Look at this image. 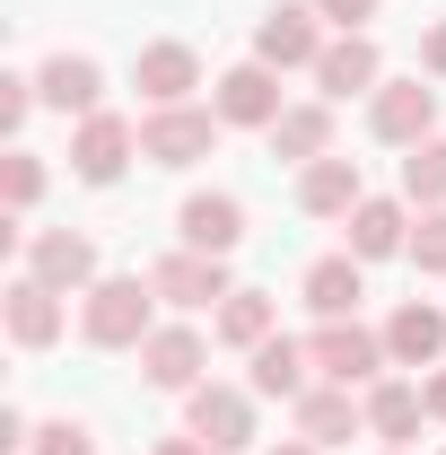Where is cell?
Instances as JSON below:
<instances>
[{
    "instance_id": "cell-1",
    "label": "cell",
    "mask_w": 446,
    "mask_h": 455,
    "mask_svg": "<svg viewBox=\"0 0 446 455\" xmlns=\"http://www.w3.org/2000/svg\"><path fill=\"white\" fill-rule=\"evenodd\" d=\"M149 307H158V289H149V281H97V289H88V307H79V333L97 341V350H140V341L158 333Z\"/></svg>"
},
{
    "instance_id": "cell-2",
    "label": "cell",
    "mask_w": 446,
    "mask_h": 455,
    "mask_svg": "<svg viewBox=\"0 0 446 455\" xmlns=\"http://www.w3.org/2000/svg\"><path fill=\"white\" fill-rule=\"evenodd\" d=\"M211 149H219V114H202V106H158L140 123V158L149 167H193Z\"/></svg>"
},
{
    "instance_id": "cell-3",
    "label": "cell",
    "mask_w": 446,
    "mask_h": 455,
    "mask_svg": "<svg viewBox=\"0 0 446 455\" xmlns=\"http://www.w3.org/2000/svg\"><path fill=\"white\" fill-rule=\"evenodd\" d=\"M307 359H315V377H324V386H368L394 350H386V333H368V324H350V315H341V324H324V333L307 341Z\"/></svg>"
},
{
    "instance_id": "cell-4",
    "label": "cell",
    "mask_w": 446,
    "mask_h": 455,
    "mask_svg": "<svg viewBox=\"0 0 446 455\" xmlns=\"http://www.w3.org/2000/svg\"><path fill=\"white\" fill-rule=\"evenodd\" d=\"M429 123H438V88H420V79H386V88L368 97V132L394 140V149H420Z\"/></svg>"
},
{
    "instance_id": "cell-5",
    "label": "cell",
    "mask_w": 446,
    "mask_h": 455,
    "mask_svg": "<svg viewBox=\"0 0 446 455\" xmlns=\"http://www.w3.org/2000/svg\"><path fill=\"white\" fill-rule=\"evenodd\" d=\"M211 114H219V123H245V132H272L280 114V70L272 61H236V70H227L219 79V97H211Z\"/></svg>"
},
{
    "instance_id": "cell-6",
    "label": "cell",
    "mask_w": 446,
    "mask_h": 455,
    "mask_svg": "<svg viewBox=\"0 0 446 455\" xmlns=\"http://www.w3.org/2000/svg\"><path fill=\"white\" fill-rule=\"evenodd\" d=\"M149 289H158L167 307H227V298H236V289H227V254H193V245L167 254V263L149 272Z\"/></svg>"
},
{
    "instance_id": "cell-7",
    "label": "cell",
    "mask_w": 446,
    "mask_h": 455,
    "mask_svg": "<svg viewBox=\"0 0 446 455\" xmlns=\"http://www.w3.org/2000/svg\"><path fill=\"white\" fill-rule=\"evenodd\" d=\"M131 158H140V123H123V114H88L79 140H70V167L88 175V184H114Z\"/></svg>"
},
{
    "instance_id": "cell-8",
    "label": "cell",
    "mask_w": 446,
    "mask_h": 455,
    "mask_svg": "<svg viewBox=\"0 0 446 455\" xmlns=\"http://www.w3.org/2000/svg\"><path fill=\"white\" fill-rule=\"evenodd\" d=\"M27 272L44 289H97V245L88 236H70V228H44V236H27Z\"/></svg>"
},
{
    "instance_id": "cell-9",
    "label": "cell",
    "mask_w": 446,
    "mask_h": 455,
    "mask_svg": "<svg viewBox=\"0 0 446 455\" xmlns=\"http://www.w3.org/2000/svg\"><path fill=\"white\" fill-rule=\"evenodd\" d=\"M315 53H324L315 9H289V0H280L272 18L254 27V61H272V70H315Z\"/></svg>"
},
{
    "instance_id": "cell-10",
    "label": "cell",
    "mask_w": 446,
    "mask_h": 455,
    "mask_svg": "<svg viewBox=\"0 0 446 455\" xmlns=\"http://www.w3.org/2000/svg\"><path fill=\"white\" fill-rule=\"evenodd\" d=\"M202 359H211V350H202L193 324H167V333L140 341V377H149V386H167V395H193V386H202Z\"/></svg>"
},
{
    "instance_id": "cell-11",
    "label": "cell",
    "mask_w": 446,
    "mask_h": 455,
    "mask_svg": "<svg viewBox=\"0 0 446 455\" xmlns=\"http://www.w3.org/2000/svg\"><path fill=\"white\" fill-rule=\"evenodd\" d=\"M131 79H140V97H149V114H158V106H184V97L202 88V53H193V44H140V61H131Z\"/></svg>"
},
{
    "instance_id": "cell-12",
    "label": "cell",
    "mask_w": 446,
    "mask_h": 455,
    "mask_svg": "<svg viewBox=\"0 0 446 455\" xmlns=\"http://www.w3.org/2000/svg\"><path fill=\"white\" fill-rule=\"evenodd\" d=\"M175 228H184L193 254H236V245H245V202H236V193H193V202L175 211Z\"/></svg>"
},
{
    "instance_id": "cell-13",
    "label": "cell",
    "mask_w": 446,
    "mask_h": 455,
    "mask_svg": "<svg viewBox=\"0 0 446 455\" xmlns=\"http://www.w3.org/2000/svg\"><path fill=\"white\" fill-rule=\"evenodd\" d=\"M193 438L211 455H236L254 438V403L236 395V386H193Z\"/></svg>"
},
{
    "instance_id": "cell-14",
    "label": "cell",
    "mask_w": 446,
    "mask_h": 455,
    "mask_svg": "<svg viewBox=\"0 0 446 455\" xmlns=\"http://www.w3.org/2000/svg\"><path fill=\"white\" fill-rule=\"evenodd\" d=\"M359 202H368V193H359V158H341V149L298 175V211H307V220H350Z\"/></svg>"
},
{
    "instance_id": "cell-15",
    "label": "cell",
    "mask_w": 446,
    "mask_h": 455,
    "mask_svg": "<svg viewBox=\"0 0 446 455\" xmlns=\"http://www.w3.org/2000/svg\"><path fill=\"white\" fill-rule=\"evenodd\" d=\"M359 429H368V403H350V386L298 395V438H307V447H341V438H359Z\"/></svg>"
},
{
    "instance_id": "cell-16",
    "label": "cell",
    "mask_w": 446,
    "mask_h": 455,
    "mask_svg": "<svg viewBox=\"0 0 446 455\" xmlns=\"http://www.w3.org/2000/svg\"><path fill=\"white\" fill-rule=\"evenodd\" d=\"M36 97L88 123V114H97V97H106V70H97V61H88V53H53V61H44V70H36Z\"/></svg>"
},
{
    "instance_id": "cell-17",
    "label": "cell",
    "mask_w": 446,
    "mask_h": 455,
    "mask_svg": "<svg viewBox=\"0 0 446 455\" xmlns=\"http://www.w3.org/2000/svg\"><path fill=\"white\" fill-rule=\"evenodd\" d=\"M9 341H18V350L61 341V289H44L36 272H27V281H9Z\"/></svg>"
},
{
    "instance_id": "cell-18",
    "label": "cell",
    "mask_w": 446,
    "mask_h": 455,
    "mask_svg": "<svg viewBox=\"0 0 446 455\" xmlns=\"http://www.w3.org/2000/svg\"><path fill=\"white\" fill-rule=\"evenodd\" d=\"M315 88H324V97H368V88H386V79H377V44H368V36L324 44V53H315Z\"/></svg>"
},
{
    "instance_id": "cell-19",
    "label": "cell",
    "mask_w": 446,
    "mask_h": 455,
    "mask_svg": "<svg viewBox=\"0 0 446 455\" xmlns=\"http://www.w3.org/2000/svg\"><path fill=\"white\" fill-rule=\"evenodd\" d=\"M386 350L402 359V368H438V350H446V315L429 307V298L394 307V324H386Z\"/></svg>"
},
{
    "instance_id": "cell-20",
    "label": "cell",
    "mask_w": 446,
    "mask_h": 455,
    "mask_svg": "<svg viewBox=\"0 0 446 455\" xmlns=\"http://www.w3.org/2000/svg\"><path fill=\"white\" fill-rule=\"evenodd\" d=\"M350 254H359V263L411 254V220H402V202H359V211H350Z\"/></svg>"
},
{
    "instance_id": "cell-21",
    "label": "cell",
    "mask_w": 446,
    "mask_h": 455,
    "mask_svg": "<svg viewBox=\"0 0 446 455\" xmlns=\"http://www.w3.org/2000/svg\"><path fill=\"white\" fill-rule=\"evenodd\" d=\"M272 158H298V167L333 158V114H324V106H289L272 123Z\"/></svg>"
},
{
    "instance_id": "cell-22",
    "label": "cell",
    "mask_w": 446,
    "mask_h": 455,
    "mask_svg": "<svg viewBox=\"0 0 446 455\" xmlns=\"http://www.w3.org/2000/svg\"><path fill=\"white\" fill-rule=\"evenodd\" d=\"M307 368H315V359H307V350H298L289 333H272L263 350H254V395H272V403H298V395H307Z\"/></svg>"
},
{
    "instance_id": "cell-23",
    "label": "cell",
    "mask_w": 446,
    "mask_h": 455,
    "mask_svg": "<svg viewBox=\"0 0 446 455\" xmlns=\"http://www.w3.org/2000/svg\"><path fill=\"white\" fill-rule=\"evenodd\" d=\"M359 298H368V289H359V254H324V263L307 272V307H315L324 324H341Z\"/></svg>"
},
{
    "instance_id": "cell-24",
    "label": "cell",
    "mask_w": 446,
    "mask_h": 455,
    "mask_svg": "<svg viewBox=\"0 0 446 455\" xmlns=\"http://www.w3.org/2000/svg\"><path fill=\"white\" fill-rule=\"evenodd\" d=\"M429 420V403H420V386H402V377H386V386H368V429L386 438V447H402L411 429Z\"/></svg>"
},
{
    "instance_id": "cell-25",
    "label": "cell",
    "mask_w": 446,
    "mask_h": 455,
    "mask_svg": "<svg viewBox=\"0 0 446 455\" xmlns=\"http://www.w3.org/2000/svg\"><path fill=\"white\" fill-rule=\"evenodd\" d=\"M272 324H280V307L263 298V289H236V298L219 307V341H236V350H263Z\"/></svg>"
},
{
    "instance_id": "cell-26",
    "label": "cell",
    "mask_w": 446,
    "mask_h": 455,
    "mask_svg": "<svg viewBox=\"0 0 446 455\" xmlns=\"http://www.w3.org/2000/svg\"><path fill=\"white\" fill-rule=\"evenodd\" d=\"M402 202H420V211H446V140H420V149L402 158Z\"/></svg>"
},
{
    "instance_id": "cell-27",
    "label": "cell",
    "mask_w": 446,
    "mask_h": 455,
    "mask_svg": "<svg viewBox=\"0 0 446 455\" xmlns=\"http://www.w3.org/2000/svg\"><path fill=\"white\" fill-rule=\"evenodd\" d=\"M0 193H9V211H27V202L44 193V167H36L27 149H9V158H0Z\"/></svg>"
},
{
    "instance_id": "cell-28",
    "label": "cell",
    "mask_w": 446,
    "mask_h": 455,
    "mask_svg": "<svg viewBox=\"0 0 446 455\" xmlns=\"http://www.w3.org/2000/svg\"><path fill=\"white\" fill-rule=\"evenodd\" d=\"M411 263L420 272H446V211H429V220L411 228Z\"/></svg>"
},
{
    "instance_id": "cell-29",
    "label": "cell",
    "mask_w": 446,
    "mask_h": 455,
    "mask_svg": "<svg viewBox=\"0 0 446 455\" xmlns=\"http://www.w3.org/2000/svg\"><path fill=\"white\" fill-rule=\"evenodd\" d=\"M27 447H36V455H97V447H88V429H79V420H44V429H36Z\"/></svg>"
},
{
    "instance_id": "cell-30",
    "label": "cell",
    "mask_w": 446,
    "mask_h": 455,
    "mask_svg": "<svg viewBox=\"0 0 446 455\" xmlns=\"http://www.w3.org/2000/svg\"><path fill=\"white\" fill-rule=\"evenodd\" d=\"M315 18H333L341 36H368V18H377V0H315Z\"/></svg>"
},
{
    "instance_id": "cell-31",
    "label": "cell",
    "mask_w": 446,
    "mask_h": 455,
    "mask_svg": "<svg viewBox=\"0 0 446 455\" xmlns=\"http://www.w3.org/2000/svg\"><path fill=\"white\" fill-rule=\"evenodd\" d=\"M27 106H36V79H0V132H18Z\"/></svg>"
},
{
    "instance_id": "cell-32",
    "label": "cell",
    "mask_w": 446,
    "mask_h": 455,
    "mask_svg": "<svg viewBox=\"0 0 446 455\" xmlns=\"http://www.w3.org/2000/svg\"><path fill=\"white\" fill-rule=\"evenodd\" d=\"M420 70H429V79H446V18L420 36Z\"/></svg>"
},
{
    "instance_id": "cell-33",
    "label": "cell",
    "mask_w": 446,
    "mask_h": 455,
    "mask_svg": "<svg viewBox=\"0 0 446 455\" xmlns=\"http://www.w3.org/2000/svg\"><path fill=\"white\" fill-rule=\"evenodd\" d=\"M420 403H429V420H446V368L429 377V386H420Z\"/></svg>"
},
{
    "instance_id": "cell-34",
    "label": "cell",
    "mask_w": 446,
    "mask_h": 455,
    "mask_svg": "<svg viewBox=\"0 0 446 455\" xmlns=\"http://www.w3.org/2000/svg\"><path fill=\"white\" fill-rule=\"evenodd\" d=\"M158 455H211L202 438H158Z\"/></svg>"
},
{
    "instance_id": "cell-35",
    "label": "cell",
    "mask_w": 446,
    "mask_h": 455,
    "mask_svg": "<svg viewBox=\"0 0 446 455\" xmlns=\"http://www.w3.org/2000/svg\"><path fill=\"white\" fill-rule=\"evenodd\" d=\"M272 455H315V447H307V438H289V447H272Z\"/></svg>"
},
{
    "instance_id": "cell-36",
    "label": "cell",
    "mask_w": 446,
    "mask_h": 455,
    "mask_svg": "<svg viewBox=\"0 0 446 455\" xmlns=\"http://www.w3.org/2000/svg\"><path fill=\"white\" fill-rule=\"evenodd\" d=\"M386 455H402V447H386Z\"/></svg>"
}]
</instances>
